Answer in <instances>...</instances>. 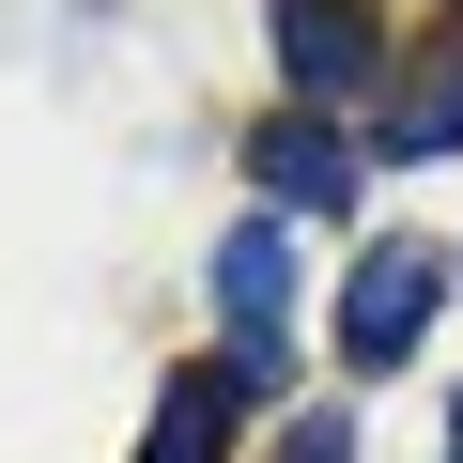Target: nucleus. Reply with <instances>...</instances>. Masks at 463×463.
<instances>
[{
  "label": "nucleus",
  "instance_id": "f257e3e1",
  "mask_svg": "<svg viewBox=\"0 0 463 463\" xmlns=\"http://www.w3.org/2000/svg\"><path fill=\"white\" fill-rule=\"evenodd\" d=\"M432 294H448V263H432V248H371V263H355V294H340V355H355V371H402V355L432 340Z\"/></svg>",
  "mask_w": 463,
  "mask_h": 463
},
{
  "label": "nucleus",
  "instance_id": "f03ea898",
  "mask_svg": "<svg viewBox=\"0 0 463 463\" xmlns=\"http://www.w3.org/2000/svg\"><path fill=\"white\" fill-rule=\"evenodd\" d=\"M216 294H232V371H279L294 355V232L279 216H248V232H232V248H216Z\"/></svg>",
  "mask_w": 463,
  "mask_h": 463
},
{
  "label": "nucleus",
  "instance_id": "7ed1b4c3",
  "mask_svg": "<svg viewBox=\"0 0 463 463\" xmlns=\"http://www.w3.org/2000/svg\"><path fill=\"white\" fill-rule=\"evenodd\" d=\"M279 78L309 93V109H340V93H371V62H386V32H371V0H279Z\"/></svg>",
  "mask_w": 463,
  "mask_h": 463
},
{
  "label": "nucleus",
  "instance_id": "20e7f679",
  "mask_svg": "<svg viewBox=\"0 0 463 463\" xmlns=\"http://www.w3.org/2000/svg\"><path fill=\"white\" fill-rule=\"evenodd\" d=\"M232 417H248V371H232V355H201V371H170V386H155L139 463H232Z\"/></svg>",
  "mask_w": 463,
  "mask_h": 463
},
{
  "label": "nucleus",
  "instance_id": "39448f33",
  "mask_svg": "<svg viewBox=\"0 0 463 463\" xmlns=\"http://www.w3.org/2000/svg\"><path fill=\"white\" fill-rule=\"evenodd\" d=\"M248 170L279 185V216H340V201H355V155H340L325 124H263V139H248Z\"/></svg>",
  "mask_w": 463,
  "mask_h": 463
},
{
  "label": "nucleus",
  "instance_id": "423d86ee",
  "mask_svg": "<svg viewBox=\"0 0 463 463\" xmlns=\"http://www.w3.org/2000/svg\"><path fill=\"white\" fill-rule=\"evenodd\" d=\"M448 432H463V417H448ZM448 463H463V448H448Z\"/></svg>",
  "mask_w": 463,
  "mask_h": 463
}]
</instances>
